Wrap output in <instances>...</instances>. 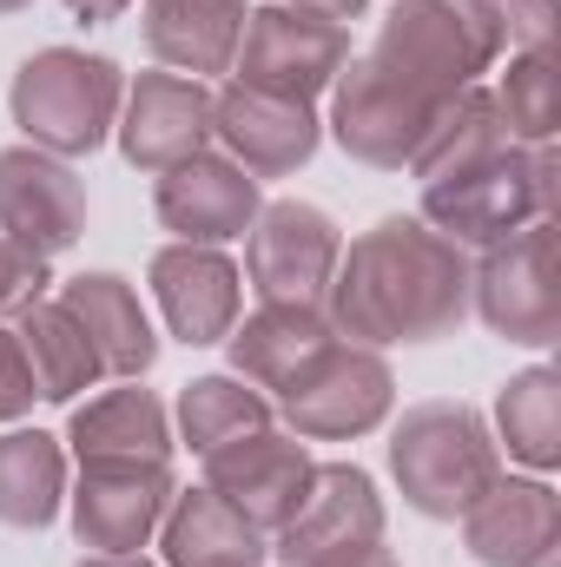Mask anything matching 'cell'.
Listing matches in <instances>:
<instances>
[{"mask_svg": "<svg viewBox=\"0 0 561 567\" xmlns=\"http://www.w3.org/2000/svg\"><path fill=\"white\" fill-rule=\"evenodd\" d=\"M330 330L370 343H429L449 337L469 317V258L456 238H442L422 218L370 225L324 290Z\"/></svg>", "mask_w": 561, "mask_h": 567, "instance_id": "cell-1", "label": "cell"}, {"mask_svg": "<svg viewBox=\"0 0 561 567\" xmlns=\"http://www.w3.org/2000/svg\"><path fill=\"white\" fill-rule=\"evenodd\" d=\"M502 47H509V27L496 0H397L370 60L397 86L449 106L496 66Z\"/></svg>", "mask_w": 561, "mask_h": 567, "instance_id": "cell-2", "label": "cell"}, {"mask_svg": "<svg viewBox=\"0 0 561 567\" xmlns=\"http://www.w3.org/2000/svg\"><path fill=\"white\" fill-rule=\"evenodd\" d=\"M390 468L410 508L456 522L489 495V482L502 475V455L469 403H417L390 435Z\"/></svg>", "mask_w": 561, "mask_h": 567, "instance_id": "cell-3", "label": "cell"}, {"mask_svg": "<svg viewBox=\"0 0 561 567\" xmlns=\"http://www.w3.org/2000/svg\"><path fill=\"white\" fill-rule=\"evenodd\" d=\"M561 158L549 145H502L496 158L422 185V225H436L456 245H502L555 212Z\"/></svg>", "mask_w": 561, "mask_h": 567, "instance_id": "cell-4", "label": "cell"}, {"mask_svg": "<svg viewBox=\"0 0 561 567\" xmlns=\"http://www.w3.org/2000/svg\"><path fill=\"white\" fill-rule=\"evenodd\" d=\"M120 100H126V80L100 53L47 47L13 73V126L53 158H80V152L106 145Z\"/></svg>", "mask_w": 561, "mask_h": 567, "instance_id": "cell-5", "label": "cell"}, {"mask_svg": "<svg viewBox=\"0 0 561 567\" xmlns=\"http://www.w3.org/2000/svg\"><path fill=\"white\" fill-rule=\"evenodd\" d=\"M469 303L482 323L509 343H555L561 337V258H555V225H529L469 271Z\"/></svg>", "mask_w": 561, "mask_h": 567, "instance_id": "cell-6", "label": "cell"}, {"mask_svg": "<svg viewBox=\"0 0 561 567\" xmlns=\"http://www.w3.org/2000/svg\"><path fill=\"white\" fill-rule=\"evenodd\" d=\"M350 60V40L337 20H317V13H297V7H258L245 13V33H238V86H258V93H284V100H317Z\"/></svg>", "mask_w": 561, "mask_h": 567, "instance_id": "cell-7", "label": "cell"}, {"mask_svg": "<svg viewBox=\"0 0 561 567\" xmlns=\"http://www.w3.org/2000/svg\"><path fill=\"white\" fill-rule=\"evenodd\" d=\"M390 363L364 343H324L290 383L278 390L284 416L297 435H317V442H337V435H364L390 416Z\"/></svg>", "mask_w": 561, "mask_h": 567, "instance_id": "cell-8", "label": "cell"}, {"mask_svg": "<svg viewBox=\"0 0 561 567\" xmlns=\"http://www.w3.org/2000/svg\"><path fill=\"white\" fill-rule=\"evenodd\" d=\"M337 106H330V133L337 145L350 152V158H364V165H377V172H404L410 158H417L422 133L436 126V100H422L410 86H397L370 53L364 60H350L337 80Z\"/></svg>", "mask_w": 561, "mask_h": 567, "instance_id": "cell-9", "label": "cell"}, {"mask_svg": "<svg viewBox=\"0 0 561 567\" xmlns=\"http://www.w3.org/2000/svg\"><path fill=\"white\" fill-rule=\"evenodd\" d=\"M80 231H86V192L73 165L40 145H7L0 152V238L33 258H60L80 245Z\"/></svg>", "mask_w": 561, "mask_h": 567, "instance_id": "cell-10", "label": "cell"}, {"mask_svg": "<svg viewBox=\"0 0 561 567\" xmlns=\"http://www.w3.org/2000/svg\"><path fill=\"white\" fill-rule=\"evenodd\" d=\"M337 258H344V238L317 205H297V198L258 205L245 265H252V284L265 290V303H324Z\"/></svg>", "mask_w": 561, "mask_h": 567, "instance_id": "cell-11", "label": "cell"}, {"mask_svg": "<svg viewBox=\"0 0 561 567\" xmlns=\"http://www.w3.org/2000/svg\"><path fill=\"white\" fill-rule=\"evenodd\" d=\"M310 475H317V462L304 455V442L278 435V429H258V435L225 442V449L205 455V488L225 495L258 535H278L284 522L304 508Z\"/></svg>", "mask_w": 561, "mask_h": 567, "instance_id": "cell-12", "label": "cell"}, {"mask_svg": "<svg viewBox=\"0 0 561 567\" xmlns=\"http://www.w3.org/2000/svg\"><path fill=\"white\" fill-rule=\"evenodd\" d=\"M377 542H384V502H377V482L350 462L317 468L304 508L278 528L284 567H324L344 555H364Z\"/></svg>", "mask_w": 561, "mask_h": 567, "instance_id": "cell-13", "label": "cell"}, {"mask_svg": "<svg viewBox=\"0 0 561 567\" xmlns=\"http://www.w3.org/2000/svg\"><path fill=\"white\" fill-rule=\"evenodd\" d=\"M172 508V468L165 462H80L73 488V535L93 555H133Z\"/></svg>", "mask_w": 561, "mask_h": 567, "instance_id": "cell-14", "label": "cell"}, {"mask_svg": "<svg viewBox=\"0 0 561 567\" xmlns=\"http://www.w3.org/2000/svg\"><path fill=\"white\" fill-rule=\"evenodd\" d=\"M258 178L232 158H185L172 172H159V218L165 231H178V245H225V238H245L252 218H258Z\"/></svg>", "mask_w": 561, "mask_h": 567, "instance_id": "cell-15", "label": "cell"}, {"mask_svg": "<svg viewBox=\"0 0 561 567\" xmlns=\"http://www.w3.org/2000/svg\"><path fill=\"white\" fill-rule=\"evenodd\" d=\"M212 133L232 145V165H245L252 178H284L317 152V113L304 100L232 80L225 93H212Z\"/></svg>", "mask_w": 561, "mask_h": 567, "instance_id": "cell-16", "label": "cell"}, {"mask_svg": "<svg viewBox=\"0 0 561 567\" xmlns=\"http://www.w3.org/2000/svg\"><path fill=\"white\" fill-rule=\"evenodd\" d=\"M561 542V502L549 482H489L462 515V548L482 567H549Z\"/></svg>", "mask_w": 561, "mask_h": 567, "instance_id": "cell-17", "label": "cell"}, {"mask_svg": "<svg viewBox=\"0 0 561 567\" xmlns=\"http://www.w3.org/2000/svg\"><path fill=\"white\" fill-rule=\"evenodd\" d=\"M212 140V93L185 73H140L133 100H126V126L120 145L140 172H172L185 158H198Z\"/></svg>", "mask_w": 561, "mask_h": 567, "instance_id": "cell-18", "label": "cell"}, {"mask_svg": "<svg viewBox=\"0 0 561 567\" xmlns=\"http://www.w3.org/2000/svg\"><path fill=\"white\" fill-rule=\"evenodd\" d=\"M152 297L178 343H225L238 323V271L212 245H165L152 258Z\"/></svg>", "mask_w": 561, "mask_h": 567, "instance_id": "cell-19", "label": "cell"}, {"mask_svg": "<svg viewBox=\"0 0 561 567\" xmlns=\"http://www.w3.org/2000/svg\"><path fill=\"white\" fill-rule=\"evenodd\" d=\"M232 370L258 390H284L324 343H337L324 303H265L245 323H232Z\"/></svg>", "mask_w": 561, "mask_h": 567, "instance_id": "cell-20", "label": "cell"}, {"mask_svg": "<svg viewBox=\"0 0 561 567\" xmlns=\"http://www.w3.org/2000/svg\"><path fill=\"white\" fill-rule=\"evenodd\" d=\"M60 303L86 330V343L100 357V377H140V370H152L159 337H152V323H145V310H140V297H133L126 278H113V271L73 278Z\"/></svg>", "mask_w": 561, "mask_h": 567, "instance_id": "cell-21", "label": "cell"}, {"mask_svg": "<svg viewBox=\"0 0 561 567\" xmlns=\"http://www.w3.org/2000/svg\"><path fill=\"white\" fill-rule=\"evenodd\" d=\"M238 33H245V0H145V47L185 80L225 73Z\"/></svg>", "mask_w": 561, "mask_h": 567, "instance_id": "cell-22", "label": "cell"}, {"mask_svg": "<svg viewBox=\"0 0 561 567\" xmlns=\"http://www.w3.org/2000/svg\"><path fill=\"white\" fill-rule=\"evenodd\" d=\"M159 535H165V567H258L265 561V535L212 488L172 495Z\"/></svg>", "mask_w": 561, "mask_h": 567, "instance_id": "cell-23", "label": "cell"}, {"mask_svg": "<svg viewBox=\"0 0 561 567\" xmlns=\"http://www.w3.org/2000/svg\"><path fill=\"white\" fill-rule=\"evenodd\" d=\"M73 455L80 462H172L165 403L152 390H106L73 410Z\"/></svg>", "mask_w": 561, "mask_h": 567, "instance_id": "cell-24", "label": "cell"}, {"mask_svg": "<svg viewBox=\"0 0 561 567\" xmlns=\"http://www.w3.org/2000/svg\"><path fill=\"white\" fill-rule=\"evenodd\" d=\"M509 140V126H502V106H496V93H482V86H469V93H456L442 113H436V126L422 133L417 158H410V172H417L422 185H442V178H456V172H469V165H482V158H496Z\"/></svg>", "mask_w": 561, "mask_h": 567, "instance_id": "cell-25", "label": "cell"}, {"mask_svg": "<svg viewBox=\"0 0 561 567\" xmlns=\"http://www.w3.org/2000/svg\"><path fill=\"white\" fill-rule=\"evenodd\" d=\"M13 337H20L27 370H33V390H40L47 403H73L80 390L100 383V357H93L86 330L67 317V303H27Z\"/></svg>", "mask_w": 561, "mask_h": 567, "instance_id": "cell-26", "label": "cell"}, {"mask_svg": "<svg viewBox=\"0 0 561 567\" xmlns=\"http://www.w3.org/2000/svg\"><path fill=\"white\" fill-rule=\"evenodd\" d=\"M67 495V455L40 429L0 435V522L7 528H47Z\"/></svg>", "mask_w": 561, "mask_h": 567, "instance_id": "cell-27", "label": "cell"}, {"mask_svg": "<svg viewBox=\"0 0 561 567\" xmlns=\"http://www.w3.org/2000/svg\"><path fill=\"white\" fill-rule=\"evenodd\" d=\"M496 423H502V442H509L516 462L555 468L561 462V377L549 363L509 377L502 396H496Z\"/></svg>", "mask_w": 561, "mask_h": 567, "instance_id": "cell-28", "label": "cell"}, {"mask_svg": "<svg viewBox=\"0 0 561 567\" xmlns=\"http://www.w3.org/2000/svg\"><path fill=\"white\" fill-rule=\"evenodd\" d=\"M178 429L198 455L225 449V442H245L258 429H272V403L245 383V377H198L185 396H178Z\"/></svg>", "mask_w": 561, "mask_h": 567, "instance_id": "cell-29", "label": "cell"}, {"mask_svg": "<svg viewBox=\"0 0 561 567\" xmlns=\"http://www.w3.org/2000/svg\"><path fill=\"white\" fill-rule=\"evenodd\" d=\"M502 126L516 145H549L561 126V73H555V53L549 47H522L502 73Z\"/></svg>", "mask_w": 561, "mask_h": 567, "instance_id": "cell-30", "label": "cell"}, {"mask_svg": "<svg viewBox=\"0 0 561 567\" xmlns=\"http://www.w3.org/2000/svg\"><path fill=\"white\" fill-rule=\"evenodd\" d=\"M40 290H47V258L0 238V317H20L27 303H40Z\"/></svg>", "mask_w": 561, "mask_h": 567, "instance_id": "cell-31", "label": "cell"}, {"mask_svg": "<svg viewBox=\"0 0 561 567\" xmlns=\"http://www.w3.org/2000/svg\"><path fill=\"white\" fill-rule=\"evenodd\" d=\"M33 370H27V350H20V337L13 330H0V423H13V416H27L33 410Z\"/></svg>", "mask_w": 561, "mask_h": 567, "instance_id": "cell-32", "label": "cell"}, {"mask_svg": "<svg viewBox=\"0 0 561 567\" xmlns=\"http://www.w3.org/2000/svg\"><path fill=\"white\" fill-rule=\"evenodd\" d=\"M502 27H509L522 47H549V27H555V0H502Z\"/></svg>", "mask_w": 561, "mask_h": 567, "instance_id": "cell-33", "label": "cell"}, {"mask_svg": "<svg viewBox=\"0 0 561 567\" xmlns=\"http://www.w3.org/2000/svg\"><path fill=\"white\" fill-rule=\"evenodd\" d=\"M278 7H297V13H317V20H357L364 13V0H278Z\"/></svg>", "mask_w": 561, "mask_h": 567, "instance_id": "cell-34", "label": "cell"}, {"mask_svg": "<svg viewBox=\"0 0 561 567\" xmlns=\"http://www.w3.org/2000/svg\"><path fill=\"white\" fill-rule=\"evenodd\" d=\"M67 7H73L80 20H120V13H126V0H67Z\"/></svg>", "mask_w": 561, "mask_h": 567, "instance_id": "cell-35", "label": "cell"}, {"mask_svg": "<svg viewBox=\"0 0 561 567\" xmlns=\"http://www.w3.org/2000/svg\"><path fill=\"white\" fill-rule=\"evenodd\" d=\"M324 567H397V555L377 542V548H364V555H344V561H324Z\"/></svg>", "mask_w": 561, "mask_h": 567, "instance_id": "cell-36", "label": "cell"}, {"mask_svg": "<svg viewBox=\"0 0 561 567\" xmlns=\"http://www.w3.org/2000/svg\"><path fill=\"white\" fill-rule=\"evenodd\" d=\"M80 567H152V561H140V555H86Z\"/></svg>", "mask_w": 561, "mask_h": 567, "instance_id": "cell-37", "label": "cell"}, {"mask_svg": "<svg viewBox=\"0 0 561 567\" xmlns=\"http://www.w3.org/2000/svg\"><path fill=\"white\" fill-rule=\"evenodd\" d=\"M20 7H27V0H0V13H20Z\"/></svg>", "mask_w": 561, "mask_h": 567, "instance_id": "cell-38", "label": "cell"}, {"mask_svg": "<svg viewBox=\"0 0 561 567\" xmlns=\"http://www.w3.org/2000/svg\"><path fill=\"white\" fill-rule=\"evenodd\" d=\"M496 7H502V0H496Z\"/></svg>", "mask_w": 561, "mask_h": 567, "instance_id": "cell-39", "label": "cell"}]
</instances>
